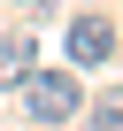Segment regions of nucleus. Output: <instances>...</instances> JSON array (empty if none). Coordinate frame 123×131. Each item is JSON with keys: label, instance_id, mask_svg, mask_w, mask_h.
Listing matches in <instances>:
<instances>
[{"label": "nucleus", "instance_id": "nucleus-3", "mask_svg": "<svg viewBox=\"0 0 123 131\" xmlns=\"http://www.w3.org/2000/svg\"><path fill=\"white\" fill-rule=\"evenodd\" d=\"M31 70H39V31H8L0 39V93H23Z\"/></svg>", "mask_w": 123, "mask_h": 131}, {"label": "nucleus", "instance_id": "nucleus-4", "mask_svg": "<svg viewBox=\"0 0 123 131\" xmlns=\"http://www.w3.org/2000/svg\"><path fill=\"white\" fill-rule=\"evenodd\" d=\"M85 131H123V93H100L85 108Z\"/></svg>", "mask_w": 123, "mask_h": 131}, {"label": "nucleus", "instance_id": "nucleus-2", "mask_svg": "<svg viewBox=\"0 0 123 131\" xmlns=\"http://www.w3.org/2000/svg\"><path fill=\"white\" fill-rule=\"evenodd\" d=\"M108 54H115V23L108 16H77L69 23V70H108Z\"/></svg>", "mask_w": 123, "mask_h": 131}, {"label": "nucleus", "instance_id": "nucleus-1", "mask_svg": "<svg viewBox=\"0 0 123 131\" xmlns=\"http://www.w3.org/2000/svg\"><path fill=\"white\" fill-rule=\"evenodd\" d=\"M23 108H31V123H39V131L69 123V116L85 108V85H77V70H31V77H23Z\"/></svg>", "mask_w": 123, "mask_h": 131}]
</instances>
